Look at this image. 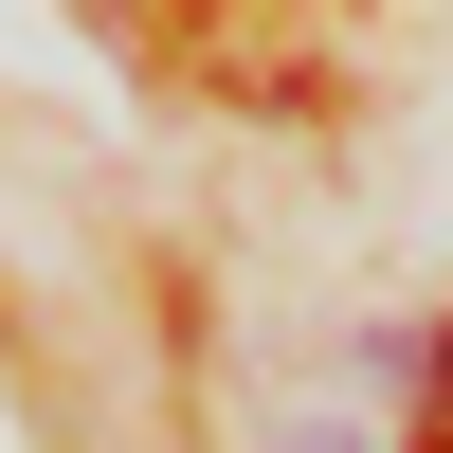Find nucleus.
<instances>
[{
    "label": "nucleus",
    "mask_w": 453,
    "mask_h": 453,
    "mask_svg": "<svg viewBox=\"0 0 453 453\" xmlns=\"http://www.w3.org/2000/svg\"><path fill=\"white\" fill-rule=\"evenodd\" d=\"M435 399H453V326H435Z\"/></svg>",
    "instance_id": "nucleus-1"
},
{
    "label": "nucleus",
    "mask_w": 453,
    "mask_h": 453,
    "mask_svg": "<svg viewBox=\"0 0 453 453\" xmlns=\"http://www.w3.org/2000/svg\"><path fill=\"white\" fill-rule=\"evenodd\" d=\"M435 453H453V435H435Z\"/></svg>",
    "instance_id": "nucleus-2"
}]
</instances>
